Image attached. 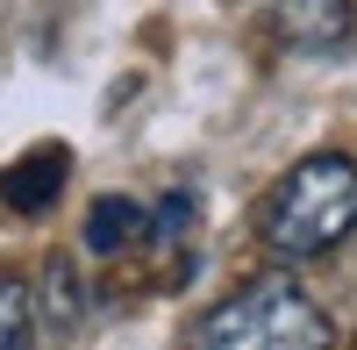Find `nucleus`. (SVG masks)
<instances>
[{
	"mask_svg": "<svg viewBox=\"0 0 357 350\" xmlns=\"http://www.w3.org/2000/svg\"><path fill=\"white\" fill-rule=\"evenodd\" d=\"M79 314H86L79 265H72V257H50V265H43V286H36V322H50V329H72Z\"/></svg>",
	"mask_w": 357,
	"mask_h": 350,
	"instance_id": "nucleus-6",
	"label": "nucleus"
},
{
	"mask_svg": "<svg viewBox=\"0 0 357 350\" xmlns=\"http://www.w3.org/2000/svg\"><path fill=\"white\" fill-rule=\"evenodd\" d=\"M186 222H193V200H186V193H172L165 208L151 215V229H158V236H186Z\"/></svg>",
	"mask_w": 357,
	"mask_h": 350,
	"instance_id": "nucleus-8",
	"label": "nucleus"
},
{
	"mask_svg": "<svg viewBox=\"0 0 357 350\" xmlns=\"http://www.w3.org/2000/svg\"><path fill=\"white\" fill-rule=\"evenodd\" d=\"M350 229H357V158H343V151L301 158L257 208V243L286 265L336 250Z\"/></svg>",
	"mask_w": 357,
	"mask_h": 350,
	"instance_id": "nucleus-1",
	"label": "nucleus"
},
{
	"mask_svg": "<svg viewBox=\"0 0 357 350\" xmlns=\"http://www.w3.org/2000/svg\"><path fill=\"white\" fill-rule=\"evenodd\" d=\"M272 36L286 50H307V57L343 50L357 36V8H350V0H279V8H272Z\"/></svg>",
	"mask_w": 357,
	"mask_h": 350,
	"instance_id": "nucleus-3",
	"label": "nucleus"
},
{
	"mask_svg": "<svg viewBox=\"0 0 357 350\" xmlns=\"http://www.w3.org/2000/svg\"><path fill=\"white\" fill-rule=\"evenodd\" d=\"M65 165H72V151H65V143H43V151L15 158L8 172H0V200H8L15 215H43L50 200L65 193Z\"/></svg>",
	"mask_w": 357,
	"mask_h": 350,
	"instance_id": "nucleus-4",
	"label": "nucleus"
},
{
	"mask_svg": "<svg viewBox=\"0 0 357 350\" xmlns=\"http://www.w3.org/2000/svg\"><path fill=\"white\" fill-rule=\"evenodd\" d=\"M143 229H151V215H143L136 200H122V193H107V200H93V208H86V250H100V257H114L122 243H136Z\"/></svg>",
	"mask_w": 357,
	"mask_h": 350,
	"instance_id": "nucleus-5",
	"label": "nucleus"
},
{
	"mask_svg": "<svg viewBox=\"0 0 357 350\" xmlns=\"http://www.w3.org/2000/svg\"><path fill=\"white\" fill-rule=\"evenodd\" d=\"M36 343V286L22 272H0V350H29Z\"/></svg>",
	"mask_w": 357,
	"mask_h": 350,
	"instance_id": "nucleus-7",
	"label": "nucleus"
},
{
	"mask_svg": "<svg viewBox=\"0 0 357 350\" xmlns=\"http://www.w3.org/2000/svg\"><path fill=\"white\" fill-rule=\"evenodd\" d=\"M336 329L293 279H250L193 322L186 350H329Z\"/></svg>",
	"mask_w": 357,
	"mask_h": 350,
	"instance_id": "nucleus-2",
	"label": "nucleus"
}]
</instances>
